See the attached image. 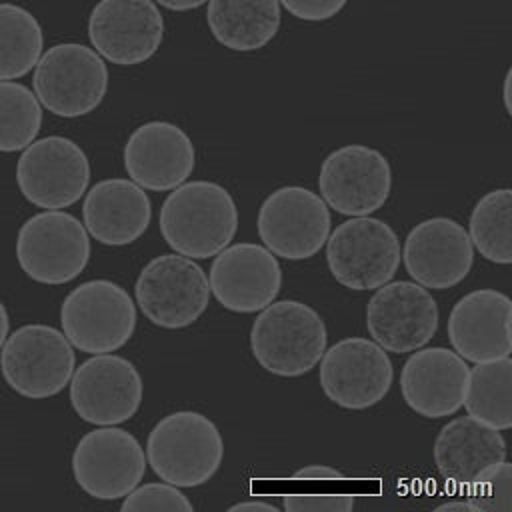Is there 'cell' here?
<instances>
[{"label":"cell","mask_w":512,"mask_h":512,"mask_svg":"<svg viewBox=\"0 0 512 512\" xmlns=\"http://www.w3.org/2000/svg\"><path fill=\"white\" fill-rule=\"evenodd\" d=\"M122 160L128 178L138 186L152 192H168L192 176L196 148L178 124L150 120L128 136Z\"/></svg>","instance_id":"20"},{"label":"cell","mask_w":512,"mask_h":512,"mask_svg":"<svg viewBox=\"0 0 512 512\" xmlns=\"http://www.w3.org/2000/svg\"><path fill=\"white\" fill-rule=\"evenodd\" d=\"M512 300L496 288L464 294L450 310L448 338L456 354L470 362H488L512 352Z\"/></svg>","instance_id":"21"},{"label":"cell","mask_w":512,"mask_h":512,"mask_svg":"<svg viewBox=\"0 0 512 512\" xmlns=\"http://www.w3.org/2000/svg\"><path fill=\"white\" fill-rule=\"evenodd\" d=\"M436 510H474V506L468 502V500H450V502H444L440 506H436Z\"/></svg>","instance_id":"37"},{"label":"cell","mask_w":512,"mask_h":512,"mask_svg":"<svg viewBox=\"0 0 512 512\" xmlns=\"http://www.w3.org/2000/svg\"><path fill=\"white\" fill-rule=\"evenodd\" d=\"M146 464L136 436L116 426L86 432L72 454L76 484L96 500L124 498L144 478Z\"/></svg>","instance_id":"13"},{"label":"cell","mask_w":512,"mask_h":512,"mask_svg":"<svg viewBox=\"0 0 512 512\" xmlns=\"http://www.w3.org/2000/svg\"><path fill=\"white\" fill-rule=\"evenodd\" d=\"M328 332L322 316L300 300H274L260 310L250 328V350L270 374L294 378L310 372L322 358Z\"/></svg>","instance_id":"2"},{"label":"cell","mask_w":512,"mask_h":512,"mask_svg":"<svg viewBox=\"0 0 512 512\" xmlns=\"http://www.w3.org/2000/svg\"><path fill=\"white\" fill-rule=\"evenodd\" d=\"M82 218L88 234L106 246L136 242L152 220V202L130 178H106L86 190Z\"/></svg>","instance_id":"23"},{"label":"cell","mask_w":512,"mask_h":512,"mask_svg":"<svg viewBox=\"0 0 512 512\" xmlns=\"http://www.w3.org/2000/svg\"><path fill=\"white\" fill-rule=\"evenodd\" d=\"M154 2L164 6L166 10H172V12H188V10L200 8L208 0H154Z\"/></svg>","instance_id":"34"},{"label":"cell","mask_w":512,"mask_h":512,"mask_svg":"<svg viewBox=\"0 0 512 512\" xmlns=\"http://www.w3.org/2000/svg\"><path fill=\"white\" fill-rule=\"evenodd\" d=\"M282 22L278 0H208L206 24L232 52H256L270 44Z\"/></svg>","instance_id":"25"},{"label":"cell","mask_w":512,"mask_h":512,"mask_svg":"<svg viewBox=\"0 0 512 512\" xmlns=\"http://www.w3.org/2000/svg\"><path fill=\"white\" fill-rule=\"evenodd\" d=\"M42 126V104L36 94L14 80H0V152L24 150Z\"/></svg>","instance_id":"30"},{"label":"cell","mask_w":512,"mask_h":512,"mask_svg":"<svg viewBox=\"0 0 512 512\" xmlns=\"http://www.w3.org/2000/svg\"><path fill=\"white\" fill-rule=\"evenodd\" d=\"M366 328L384 350L414 352L436 334L438 304L418 282H386L368 300Z\"/></svg>","instance_id":"17"},{"label":"cell","mask_w":512,"mask_h":512,"mask_svg":"<svg viewBox=\"0 0 512 512\" xmlns=\"http://www.w3.org/2000/svg\"><path fill=\"white\" fill-rule=\"evenodd\" d=\"M462 406L468 416L496 428L512 426V360L510 356L476 362L468 372Z\"/></svg>","instance_id":"26"},{"label":"cell","mask_w":512,"mask_h":512,"mask_svg":"<svg viewBox=\"0 0 512 512\" xmlns=\"http://www.w3.org/2000/svg\"><path fill=\"white\" fill-rule=\"evenodd\" d=\"M406 272L424 288L446 290L462 282L474 264L468 230L448 216L418 222L402 248Z\"/></svg>","instance_id":"19"},{"label":"cell","mask_w":512,"mask_h":512,"mask_svg":"<svg viewBox=\"0 0 512 512\" xmlns=\"http://www.w3.org/2000/svg\"><path fill=\"white\" fill-rule=\"evenodd\" d=\"M22 196L44 210L76 204L90 184L86 152L66 136H46L28 144L16 164Z\"/></svg>","instance_id":"10"},{"label":"cell","mask_w":512,"mask_h":512,"mask_svg":"<svg viewBox=\"0 0 512 512\" xmlns=\"http://www.w3.org/2000/svg\"><path fill=\"white\" fill-rule=\"evenodd\" d=\"M210 294L206 272L192 258L176 252L152 258L134 284L140 312L168 330L194 324L208 308Z\"/></svg>","instance_id":"9"},{"label":"cell","mask_w":512,"mask_h":512,"mask_svg":"<svg viewBox=\"0 0 512 512\" xmlns=\"http://www.w3.org/2000/svg\"><path fill=\"white\" fill-rule=\"evenodd\" d=\"M44 52L38 18L24 6L0 2V80L26 76Z\"/></svg>","instance_id":"28"},{"label":"cell","mask_w":512,"mask_h":512,"mask_svg":"<svg viewBox=\"0 0 512 512\" xmlns=\"http://www.w3.org/2000/svg\"><path fill=\"white\" fill-rule=\"evenodd\" d=\"M468 372L466 360L450 348H416L402 366V398L424 418L452 416L464 402Z\"/></svg>","instance_id":"22"},{"label":"cell","mask_w":512,"mask_h":512,"mask_svg":"<svg viewBox=\"0 0 512 512\" xmlns=\"http://www.w3.org/2000/svg\"><path fill=\"white\" fill-rule=\"evenodd\" d=\"M160 234L186 258H210L224 250L238 230V208L218 182L186 180L162 202Z\"/></svg>","instance_id":"1"},{"label":"cell","mask_w":512,"mask_h":512,"mask_svg":"<svg viewBox=\"0 0 512 512\" xmlns=\"http://www.w3.org/2000/svg\"><path fill=\"white\" fill-rule=\"evenodd\" d=\"M290 486L284 500L288 512H350L354 508V492L350 478L326 464H310L290 474Z\"/></svg>","instance_id":"27"},{"label":"cell","mask_w":512,"mask_h":512,"mask_svg":"<svg viewBox=\"0 0 512 512\" xmlns=\"http://www.w3.org/2000/svg\"><path fill=\"white\" fill-rule=\"evenodd\" d=\"M320 360L322 392L340 408L366 410L378 404L392 386V362L374 340L342 338L324 350Z\"/></svg>","instance_id":"14"},{"label":"cell","mask_w":512,"mask_h":512,"mask_svg":"<svg viewBox=\"0 0 512 512\" xmlns=\"http://www.w3.org/2000/svg\"><path fill=\"white\" fill-rule=\"evenodd\" d=\"M34 94L42 108L62 118L94 112L108 90V66L90 46L60 42L42 52L34 66Z\"/></svg>","instance_id":"4"},{"label":"cell","mask_w":512,"mask_h":512,"mask_svg":"<svg viewBox=\"0 0 512 512\" xmlns=\"http://www.w3.org/2000/svg\"><path fill=\"white\" fill-rule=\"evenodd\" d=\"M60 324L68 342L80 352H116L134 334L136 304L116 282L88 280L64 298Z\"/></svg>","instance_id":"5"},{"label":"cell","mask_w":512,"mask_h":512,"mask_svg":"<svg viewBox=\"0 0 512 512\" xmlns=\"http://www.w3.org/2000/svg\"><path fill=\"white\" fill-rule=\"evenodd\" d=\"M288 14L304 22H326L338 16L348 0H278Z\"/></svg>","instance_id":"33"},{"label":"cell","mask_w":512,"mask_h":512,"mask_svg":"<svg viewBox=\"0 0 512 512\" xmlns=\"http://www.w3.org/2000/svg\"><path fill=\"white\" fill-rule=\"evenodd\" d=\"M16 258L22 272L34 282L66 284L90 260V234L76 216L62 210H44L20 226Z\"/></svg>","instance_id":"7"},{"label":"cell","mask_w":512,"mask_h":512,"mask_svg":"<svg viewBox=\"0 0 512 512\" xmlns=\"http://www.w3.org/2000/svg\"><path fill=\"white\" fill-rule=\"evenodd\" d=\"M144 396L138 368L118 354H94L70 378V404L88 424L116 426L130 420Z\"/></svg>","instance_id":"15"},{"label":"cell","mask_w":512,"mask_h":512,"mask_svg":"<svg viewBox=\"0 0 512 512\" xmlns=\"http://www.w3.org/2000/svg\"><path fill=\"white\" fill-rule=\"evenodd\" d=\"M466 500L480 512L512 510V464L502 460L468 484Z\"/></svg>","instance_id":"31"},{"label":"cell","mask_w":512,"mask_h":512,"mask_svg":"<svg viewBox=\"0 0 512 512\" xmlns=\"http://www.w3.org/2000/svg\"><path fill=\"white\" fill-rule=\"evenodd\" d=\"M76 354L64 332L48 324H24L0 350V370L6 384L20 396L44 400L70 384Z\"/></svg>","instance_id":"6"},{"label":"cell","mask_w":512,"mask_h":512,"mask_svg":"<svg viewBox=\"0 0 512 512\" xmlns=\"http://www.w3.org/2000/svg\"><path fill=\"white\" fill-rule=\"evenodd\" d=\"M330 210L320 194L304 186H280L258 210L262 244L286 260H306L320 252L330 234Z\"/></svg>","instance_id":"11"},{"label":"cell","mask_w":512,"mask_h":512,"mask_svg":"<svg viewBox=\"0 0 512 512\" xmlns=\"http://www.w3.org/2000/svg\"><path fill=\"white\" fill-rule=\"evenodd\" d=\"M228 510H268V512H278V506H274L272 502H264V500H244V502H236V504L228 506Z\"/></svg>","instance_id":"35"},{"label":"cell","mask_w":512,"mask_h":512,"mask_svg":"<svg viewBox=\"0 0 512 512\" xmlns=\"http://www.w3.org/2000/svg\"><path fill=\"white\" fill-rule=\"evenodd\" d=\"M400 256V240L392 226L370 214L350 216L326 240L330 274L350 290H374L390 282Z\"/></svg>","instance_id":"8"},{"label":"cell","mask_w":512,"mask_h":512,"mask_svg":"<svg viewBox=\"0 0 512 512\" xmlns=\"http://www.w3.org/2000/svg\"><path fill=\"white\" fill-rule=\"evenodd\" d=\"M318 190L338 214L368 216L380 210L392 192L390 162L366 144L340 146L322 160Z\"/></svg>","instance_id":"12"},{"label":"cell","mask_w":512,"mask_h":512,"mask_svg":"<svg viewBox=\"0 0 512 512\" xmlns=\"http://www.w3.org/2000/svg\"><path fill=\"white\" fill-rule=\"evenodd\" d=\"M122 512L132 510H170V512H192L194 504L188 500L178 486L170 482H148L130 490L120 506Z\"/></svg>","instance_id":"32"},{"label":"cell","mask_w":512,"mask_h":512,"mask_svg":"<svg viewBox=\"0 0 512 512\" xmlns=\"http://www.w3.org/2000/svg\"><path fill=\"white\" fill-rule=\"evenodd\" d=\"M502 460H506V440L500 430L472 416L446 422L434 440V464L454 484L468 486Z\"/></svg>","instance_id":"24"},{"label":"cell","mask_w":512,"mask_h":512,"mask_svg":"<svg viewBox=\"0 0 512 512\" xmlns=\"http://www.w3.org/2000/svg\"><path fill=\"white\" fill-rule=\"evenodd\" d=\"M224 458L218 426L196 410H176L160 418L146 442V460L154 474L178 488L208 482Z\"/></svg>","instance_id":"3"},{"label":"cell","mask_w":512,"mask_h":512,"mask_svg":"<svg viewBox=\"0 0 512 512\" xmlns=\"http://www.w3.org/2000/svg\"><path fill=\"white\" fill-rule=\"evenodd\" d=\"M512 190L494 188L472 208L468 236L472 246L494 264L512 262Z\"/></svg>","instance_id":"29"},{"label":"cell","mask_w":512,"mask_h":512,"mask_svg":"<svg viewBox=\"0 0 512 512\" xmlns=\"http://www.w3.org/2000/svg\"><path fill=\"white\" fill-rule=\"evenodd\" d=\"M208 282L210 292L226 310L252 314L276 300L282 268L266 246L238 242L216 254Z\"/></svg>","instance_id":"18"},{"label":"cell","mask_w":512,"mask_h":512,"mask_svg":"<svg viewBox=\"0 0 512 512\" xmlns=\"http://www.w3.org/2000/svg\"><path fill=\"white\" fill-rule=\"evenodd\" d=\"M8 330H10V318H8V310L4 306V302L0 300V350L8 338Z\"/></svg>","instance_id":"36"},{"label":"cell","mask_w":512,"mask_h":512,"mask_svg":"<svg viewBox=\"0 0 512 512\" xmlns=\"http://www.w3.org/2000/svg\"><path fill=\"white\" fill-rule=\"evenodd\" d=\"M92 48L108 62L136 66L164 40V18L154 0H100L88 18Z\"/></svg>","instance_id":"16"}]
</instances>
